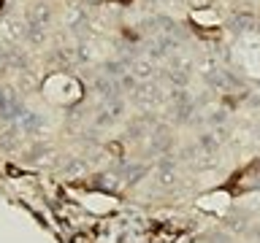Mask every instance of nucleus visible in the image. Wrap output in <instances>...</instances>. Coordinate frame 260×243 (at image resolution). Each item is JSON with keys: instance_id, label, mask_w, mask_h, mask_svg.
Wrapping results in <instances>:
<instances>
[{"instance_id": "obj_1", "label": "nucleus", "mask_w": 260, "mask_h": 243, "mask_svg": "<svg viewBox=\"0 0 260 243\" xmlns=\"http://www.w3.org/2000/svg\"><path fill=\"white\" fill-rule=\"evenodd\" d=\"M44 22H49V11L44 6H36V8H30V14H27V24H32V27H44Z\"/></svg>"}, {"instance_id": "obj_2", "label": "nucleus", "mask_w": 260, "mask_h": 243, "mask_svg": "<svg viewBox=\"0 0 260 243\" xmlns=\"http://www.w3.org/2000/svg\"><path fill=\"white\" fill-rule=\"evenodd\" d=\"M130 70H133L136 73V76H149V73H152V62L149 60H146V57H138V60H133V65H130Z\"/></svg>"}, {"instance_id": "obj_3", "label": "nucleus", "mask_w": 260, "mask_h": 243, "mask_svg": "<svg viewBox=\"0 0 260 243\" xmlns=\"http://www.w3.org/2000/svg\"><path fill=\"white\" fill-rule=\"evenodd\" d=\"M171 181H174V173H171V170H166V173H162V184H171Z\"/></svg>"}, {"instance_id": "obj_4", "label": "nucleus", "mask_w": 260, "mask_h": 243, "mask_svg": "<svg viewBox=\"0 0 260 243\" xmlns=\"http://www.w3.org/2000/svg\"><path fill=\"white\" fill-rule=\"evenodd\" d=\"M0 70H3V65H0Z\"/></svg>"}]
</instances>
